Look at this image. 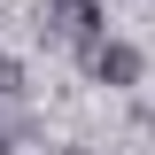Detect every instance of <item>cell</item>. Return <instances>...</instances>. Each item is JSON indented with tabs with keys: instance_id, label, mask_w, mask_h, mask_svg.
Listing matches in <instances>:
<instances>
[{
	"instance_id": "2",
	"label": "cell",
	"mask_w": 155,
	"mask_h": 155,
	"mask_svg": "<svg viewBox=\"0 0 155 155\" xmlns=\"http://www.w3.org/2000/svg\"><path fill=\"white\" fill-rule=\"evenodd\" d=\"M93 78H101V85H132V78H140V47L101 39V47H93Z\"/></svg>"
},
{
	"instance_id": "1",
	"label": "cell",
	"mask_w": 155,
	"mask_h": 155,
	"mask_svg": "<svg viewBox=\"0 0 155 155\" xmlns=\"http://www.w3.org/2000/svg\"><path fill=\"white\" fill-rule=\"evenodd\" d=\"M47 23H54L62 47H93V39H101V8H93V0H62V8H47Z\"/></svg>"
}]
</instances>
